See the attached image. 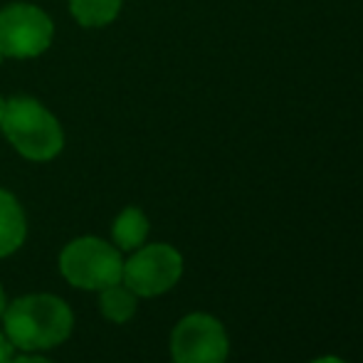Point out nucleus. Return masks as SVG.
<instances>
[{"label": "nucleus", "mask_w": 363, "mask_h": 363, "mask_svg": "<svg viewBox=\"0 0 363 363\" xmlns=\"http://www.w3.org/2000/svg\"><path fill=\"white\" fill-rule=\"evenodd\" d=\"M13 361V344L8 341V336L0 331V363H10Z\"/></svg>", "instance_id": "obj_11"}, {"label": "nucleus", "mask_w": 363, "mask_h": 363, "mask_svg": "<svg viewBox=\"0 0 363 363\" xmlns=\"http://www.w3.org/2000/svg\"><path fill=\"white\" fill-rule=\"evenodd\" d=\"M314 363H346V361L334 359V356H326V359H319V361H314Z\"/></svg>", "instance_id": "obj_14"}, {"label": "nucleus", "mask_w": 363, "mask_h": 363, "mask_svg": "<svg viewBox=\"0 0 363 363\" xmlns=\"http://www.w3.org/2000/svg\"><path fill=\"white\" fill-rule=\"evenodd\" d=\"M0 62H3V52H0Z\"/></svg>", "instance_id": "obj_16"}, {"label": "nucleus", "mask_w": 363, "mask_h": 363, "mask_svg": "<svg viewBox=\"0 0 363 363\" xmlns=\"http://www.w3.org/2000/svg\"><path fill=\"white\" fill-rule=\"evenodd\" d=\"M183 274V257L171 245H148L131 255L124 262L121 282L136 296H158L171 287Z\"/></svg>", "instance_id": "obj_5"}, {"label": "nucleus", "mask_w": 363, "mask_h": 363, "mask_svg": "<svg viewBox=\"0 0 363 363\" xmlns=\"http://www.w3.org/2000/svg\"><path fill=\"white\" fill-rule=\"evenodd\" d=\"M0 129L15 151L30 161H50L65 146V131L60 121L33 96L8 99Z\"/></svg>", "instance_id": "obj_2"}, {"label": "nucleus", "mask_w": 363, "mask_h": 363, "mask_svg": "<svg viewBox=\"0 0 363 363\" xmlns=\"http://www.w3.org/2000/svg\"><path fill=\"white\" fill-rule=\"evenodd\" d=\"M111 235L116 250H139L148 235V220L139 208H126L116 216Z\"/></svg>", "instance_id": "obj_8"}, {"label": "nucleus", "mask_w": 363, "mask_h": 363, "mask_svg": "<svg viewBox=\"0 0 363 363\" xmlns=\"http://www.w3.org/2000/svg\"><path fill=\"white\" fill-rule=\"evenodd\" d=\"M25 235H28V220H25L23 206L13 193L0 188V257H8L15 250H20Z\"/></svg>", "instance_id": "obj_7"}, {"label": "nucleus", "mask_w": 363, "mask_h": 363, "mask_svg": "<svg viewBox=\"0 0 363 363\" xmlns=\"http://www.w3.org/2000/svg\"><path fill=\"white\" fill-rule=\"evenodd\" d=\"M5 106H8V99L0 96V121H3V116H5Z\"/></svg>", "instance_id": "obj_15"}, {"label": "nucleus", "mask_w": 363, "mask_h": 363, "mask_svg": "<svg viewBox=\"0 0 363 363\" xmlns=\"http://www.w3.org/2000/svg\"><path fill=\"white\" fill-rule=\"evenodd\" d=\"M5 306H8V299H5V291H3V284H0V316L5 314Z\"/></svg>", "instance_id": "obj_13"}, {"label": "nucleus", "mask_w": 363, "mask_h": 363, "mask_svg": "<svg viewBox=\"0 0 363 363\" xmlns=\"http://www.w3.org/2000/svg\"><path fill=\"white\" fill-rule=\"evenodd\" d=\"M10 363H52V361L43 359V356H20V359H13Z\"/></svg>", "instance_id": "obj_12"}, {"label": "nucleus", "mask_w": 363, "mask_h": 363, "mask_svg": "<svg viewBox=\"0 0 363 363\" xmlns=\"http://www.w3.org/2000/svg\"><path fill=\"white\" fill-rule=\"evenodd\" d=\"M99 311L114 324H124L136 311V294L121 282L109 284L99 289Z\"/></svg>", "instance_id": "obj_9"}, {"label": "nucleus", "mask_w": 363, "mask_h": 363, "mask_svg": "<svg viewBox=\"0 0 363 363\" xmlns=\"http://www.w3.org/2000/svg\"><path fill=\"white\" fill-rule=\"evenodd\" d=\"M52 20L30 3H13L0 10V52L3 57H38L52 43Z\"/></svg>", "instance_id": "obj_4"}, {"label": "nucleus", "mask_w": 363, "mask_h": 363, "mask_svg": "<svg viewBox=\"0 0 363 363\" xmlns=\"http://www.w3.org/2000/svg\"><path fill=\"white\" fill-rule=\"evenodd\" d=\"M228 349V334L211 314L186 316L171 336V356L176 363H225Z\"/></svg>", "instance_id": "obj_6"}, {"label": "nucleus", "mask_w": 363, "mask_h": 363, "mask_svg": "<svg viewBox=\"0 0 363 363\" xmlns=\"http://www.w3.org/2000/svg\"><path fill=\"white\" fill-rule=\"evenodd\" d=\"M3 329L13 349L40 351L62 344L72 334L74 316L67 301L55 294H28L5 306Z\"/></svg>", "instance_id": "obj_1"}, {"label": "nucleus", "mask_w": 363, "mask_h": 363, "mask_svg": "<svg viewBox=\"0 0 363 363\" xmlns=\"http://www.w3.org/2000/svg\"><path fill=\"white\" fill-rule=\"evenodd\" d=\"M60 272L72 287L99 291L109 284L121 282L124 262L114 245L99 238H79L62 250Z\"/></svg>", "instance_id": "obj_3"}, {"label": "nucleus", "mask_w": 363, "mask_h": 363, "mask_svg": "<svg viewBox=\"0 0 363 363\" xmlns=\"http://www.w3.org/2000/svg\"><path fill=\"white\" fill-rule=\"evenodd\" d=\"M69 10L84 28H104L119 15L121 0H69Z\"/></svg>", "instance_id": "obj_10"}]
</instances>
